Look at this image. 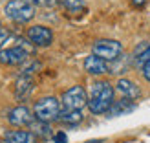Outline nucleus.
I'll return each mask as SVG.
<instances>
[{
  "mask_svg": "<svg viewBox=\"0 0 150 143\" xmlns=\"http://www.w3.org/2000/svg\"><path fill=\"white\" fill-rule=\"evenodd\" d=\"M61 101L53 95H48V97H42L35 103L33 107V114H35V119L39 121H44V123H50V121H55L61 116Z\"/></svg>",
  "mask_w": 150,
  "mask_h": 143,
  "instance_id": "3",
  "label": "nucleus"
},
{
  "mask_svg": "<svg viewBox=\"0 0 150 143\" xmlns=\"http://www.w3.org/2000/svg\"><path fill=\"white\" fill-rule=\"evenodd\" d=\"M86 143H103V139H93V141H86Z\"/></svg>",
  "mask_w": 150,
  "mask_h": 143,
  "instance_id": "23",
  "label": "nucleus"
},
{
  "mask_svg": "<svg viewBox=\"0 0 150 143\" xmlns=\"http://www.w3.org/2000/svg\"><path fill=\"white\" fill-rule=\"evenodd\" d=\"M57 121L64 125H79L82 121V112L81 110H62Z\"/></svg>",
  "mask_w": 150,
  "mask_h": 143,
  "instance_id": "14",
  "label": "nucleus"
},
{
  "mask_svg": "<svg viewBox=\"0 0 150 143\" xmlns=\"http://www.w3.org/2000/svg\"><path fill=\"white\" fill-rule=\"evenodd\" d=\"M28 48L24 46H11V48H6V50H0V63L6 64V66H18L22 63H26L28 59Z\"/></svg>",
  "mask_w": 150,
  "mask_h": 143,
  "instance_id": "7",
  "label": "nucleus"
},
{
  "mask_svg": "<svg viewBox=\"0 0 150 143\" xmlns=\"http://www.w3.org/2000/svg\"><path fill=\"white\" fill-rule=\"evenodd\" d=\"M7 39H9V31H7V28L2 24V22H0V46H2Z\"/></svg>",
  "mask_w": 150,
  "mask_h": 143,
  "instance_id": "18",
  "label": "nucleus"
},
{
  "mask_svg": "<svg viewBox=\"0 0 150 143\" xmlns=\"http://www.w3.org/2000/svg\"><path fill=\"white\" fill-rule=\"evenodd\" d=\"M55 141L57 143H66V134L64 132H59L57 136H55Z\"/></svg>",
  "mask_w": 150,
  "mask_h": 143,
  "instance_id": "20",
  "label": "nucleus"
},
{
  "mask_svg": "<svg viewBox=\"0 0 150 143\" xmlns=\"http://www.w3.org/2000/svg\"><path fill=\"white\" fill-rule=\"evenodd\" d=\"M141 72H143V77L150 83V61L146 64H143V70H141Z\"/></svg>",
  "mask_w": 150,
  "mask_h": 143,
  "instance_id": "19",
  "label": "nucleus"
},
{
  "mask_svg": "<svg viewBox=\"0 0 150 143\" xmlns=\"http://www.w3.org/2000/svg\"><path fill=\"white\" fill-rule=\"evenodd\" d=\"M4 13L17 24H26L35 17V6L29 4L28 0H9L4 6Z\"/></svg>",
  "mask_w": 150,
  "mask_h": 143,
  "instance_id": "2",
  "label": "nucleus"
},
{
  "mask_svg": "<svg viewBox=\"0 0 150 143\" xmlns=\"http://www.w3.org/2000/svg\"><path fill=\"white\" fill-rule=\"evenodd\" d=\"M84 70L90 75H103V73L110 72V66H108V61H104V59L92 53L84 59Z\"/></svg>",
  "mask_w": 150,
  "mask_h": 143,
  "instance_id": "9",
  "label": "nucleus"
},
{
  "mask_svg": "<svg viewBox=\"0 0 150 143\" xmlns=\"http://www.w3.org/2000/svg\"><path fill=\"white\" fill-rule=\"evenodd\" d=\"M7 121L15 127H26V125H31L33 123V116H31V110L24 105L20 107H15L7 112Z\"/></svg>",
  "mask_w": 150,
  "mask_h": 143,
  "instance_id": "8",
  "label": "nucleus"
},
{
  "mask_svg": "<svg viewBox=\"0 0 150 143\" xmlns=\"http://www.w3.org/2000/svg\"><path fill=\"white\" fill-rule=\"evenodd\" d=\"M31 129H33V134H35V136H50V134H51L48 123L39 121V119H37V123H31Z\"/></svg>",
  "mask_w": 150,
  "mask_h": 143,
  "instance_id": "16",
  "label": "nucleus"
},
{
  "mask_svg": "<svg viewBox=\"0 0 150 143\" xmlns=\"http://www.w3.org/2000/svg\"><path fill=\"white\" fill-rule=\"evenodd\" d=\"M137 50H141V53H136V61H137V64L143 66L150 61V44H145V46H141Z\"/></svg>",
  "mask_w": 150,
  "mask_h": 143,
  "instance_id": "17",
  "label": "nucleus"
},
{
  "mask_svg": "<svg viewBox=\"0 0 150 143\" xmlns=\"http://www.w3.org/2000/svg\"><path fill=\"white\" fill-rule=\"evenodd\" d=\"M93 55L104 59V61H117L119 55L123 53V44L114 39H99L92 46Z\"/></svg>",
  "mask_w": 150,
  "mask_h": 143,
  "instance_id": "4",
  "label": "nucleus"
},
{
  "mask_svg": "<svg viewBox=\"0 0 150 143\" xmlns=\"http://www.w3.org/2000/svg\"><path fill=\"white\" fill-rule=\"evenodd\" d=\"M31 90H33V79L29 75H22L17 81V85H15V95H17L18 101H24L31 94Z\"/></svg>",
  "mask_w": 150,
  "mask_h": 143,
  "instance_id": "11",
  "label": "nucleus"
},
{
  "mask_svg": "<svg viewBox=\"0 0 150 143\" xmlns=\"http://www.w3.org/2000/svg\"><path fill=\"white\" fill-rule=\"evenodd\" d=\"M2 143H9V141H7V139H4V141H2Z\"/></svg>",
  "mask_w": 150,
  "mask_h": 143,
  "instance_id": "24",
  "label": "nucleus"
},
{
  "mask_svg": "<svg viewBox=\"0 0 150 143\" xmlns=\"http://www.w3.org/2000/svg\"><path fill=\"white\" fill-rule=\"evenodd\" d=\"M132 4L136 6V7H143L146 4V0H132Z\"/></svg>",
  "mask_w": 150,
  "mask_h": 143,
  "instance_id": "22",
  "label": "nucleus"
},
{
  "mask_svg": "<svg viewBox=\"0 0 150 143\" xmlns=\"http://www.w3.org/2000/svg\"><path fill=\"white\" fill-rule=\"evenodd\" d=\"M61 105L64 110H82V107L88 105V97H86V90L82 86H71L70 90H66L62 94Z\"/></svg>",
  "mask_w": 150,
  "mask_h": 143,
  "instance_id": "5",
  "label": "nucleus"
},
{
  "mask_svg": "<svg viewBox=\"0 0 150 143\" xmlns=\"http://www.w3.org/2000/svg\"><path fill=\"white\" fill-rule=\"evenodd\" d=\"M29 4H33V6H46L48 4V0H28Z\"/></svg>",
  "mask_w": 150,
  "mask_h": 143,
  "instance_id": "21",
  "label": "nucleus"
},
{
  "mask_svg": "<svg viewBox=\"0 0 150 143\" xmlns=\"http://www.w3.org/2000/svg\"><path fill=\"white\" fill-rule=\"evenodd\" d=\"M114 101V88L108 81H95L92 85L88 97V108L92 114H106Z\"/></svg>",
  "mask_w": 150,
  "mask_h": 143,
  "instance_id": "1",
  "label": "nucleus"
},
{
  "mask_svg": "<svg viewBox=\"0 0 150 143\" xmlns=\"http://www.w3.org/2000/svg\"><path fill=\"white\" fill-rule=\"evenodd\" d=\"M132 110H136V103H134V99L123 97V99H119V101H114V105H112L110 110H108V116L110 117L125 116V114H128V112H132Z\"/></svg>",
  "mask_w": 150,
  "mask_h": 143,
  "instance_id": "10",
  "label": "nucleus"
},
{
  "mask_svg": "<svg viewBox=\"0 0 150 143\" xmlns=\"http://www.w3.org/2000/svg\"><path fill=\"white\" fill-rule=\"evenodd\" d=\"M59 2H61V6L70 13H81V11H84V7H86L84 0H59Z\"/></svg>",
  "mask_w": 150,
  "mask_h": 143,
  "instance_id": "15",
  "label": "nucleus"
},
{
  "mask_svg": "<svg viewBox=\"0 0 150 143\" xmlns=\"http://www.w3.org/2000/svg\"><path fill=\"white\" fill-rule=\"evenodd\" d=\"M26 37H28V41L37 48H48L50 44L53 42V31H51L48 26H40V24L28 28Z\"/></svg>",
  "mask_w": 150,
  "mask_h": 143,
  "instance_id": "6",
  "label": "nucleus"
},
{
  "mask_svg": "<svg viewBox=\"0 0 150 143\" xmlns=\"http://www.w3.org/2000/svg\"><path fill=\"white\" fill-rule=\"evenodd\" d=\"M9 143H37V136L29 130H11L6 134Z\"/></svg>",
  "mask_w": 150,
  "mask_h": 143,
  "instance_id": "13",
  "label": "nucleus"
},
{
  "mask_svg": "<svg viewBox=\"0 0 150 143\" xmlns=\"http://www.w3.org/2000/svg\"><path fill=\"white\" fill-rule=\"evenodd\" d=\"M117 90L123 94V97H128V99H137L141 95L139 86L130 79H119L117 81Z\"/></svg>",
  "mask_w": 150,
  "mask_h": 143,
  "instance_id": "12",
  "label": "nucleus"
}]
</instances>
